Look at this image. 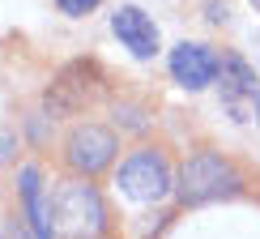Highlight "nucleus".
Segmentation results:
<instances>
[{"mask_svg":"<svg viewBox=\"0 0 260 239\" xmlns=\"http://www.w3.org/2000/svg\"><path fill=\"white\" fill-rule=\"evenodd\" d=\"M179 201L183 205H209V201H226L243 188L239 171L231 167L222 154H192L188 162L179 167Z\"/></svg>","mask_w":260,"mask_h":239,"instance_id":"obj_1","label":"nucleus"},{"mask_svg":"<svg viewBox=\"0 0 260 239\" xmlns=\"http://www.w3.org/2000/svg\"><path fill=\"white\" fill-rule=\"evenodd\" d=\"M51 222H56V235H64V239H99L107 231V205L99 197V188L85 180L64 184L56 192Z\"/></svg>","mask_w":260,"mask_h":239,"instance_id":"obj_2","label":"nucleus"},{"mask_svg":"<svg viewBox=\"0 0 260 239\" xmlns=\"http://www.w3.org/2000/svg\"><path fill=\"white\" fill-rule=\"evenodd\" d=\"M120 188L128 192L133 201L141 205H154L171 192V171H167V158L158 150H137L133 158L120 167Z\"/></svg>","mask_w":260,"mask_h":239,"instance_id":"obj_3","label":"nucleus"},{"mask_svg":"<svg viewBox=\"0 0 260 239\" xmlns=\"http://www.w3.org/2000/svg\"><path fill=\"white\" fill-rule=\"evenodd\" d=\"M115 150H120V141H115L111 128H103V124H81V128H73L64 154H69V167L77 171V175H99V171L111 167Z\"/></svg>","mask_w":260,"mask_h":239,"instance_id":"obj_4","label":"nucleus"},{"mask_svg":"<svg viewBox=\"0 0 260 239\" xmlns=\"http://www.w3.org/2000/svg\"><path fill=\"white\" fill-rule=\"evenodd\" d=\"M94 64H85V60H73L69 69H60V77L47 85V94H43V107H47V115H73V111H81L85 99H90V90H94Z\"/></svg>","mask_w":260,"mask_h":239,"instance_id":"obj_5","label":"nucleus"},{"mask_svg":"<svg viewBox=\"0 0 260 239\" xmlns=\"http://www.w3.org/2000/svg\"><path fill=\"white\" fill-rule=\"evenodd\" d=\"M218 56H213L205 43H179L171 51V77H175L183 90H205L213 77H218Z\"/></svg>","mask_w":260,"mask_h":239,"instance_id":"obj_6","label":"nucleus"},{"mask_svg":"<svg viewBox=\"0 0 260 239\" xmlns=\"http://www.w3.org/2000/svg\"><path fill=\"white\" fill-rule=\"evenodd\" d=\"M111 30H115V39H120L137 60H149L158 51V26H154V17L141 13L137 5L115 9V13H111Z\"/></svg>","mask_w":260,"mask_h":239,"instance_id":"obj_7","label":"nucleus"},{"mask_svg":"<svg viewBox=\"0 0 260 239\" xmlns=\"http://www.w3.org/2000/svg\"><path fill=\"white\" fill-rule=\"evenodd\" d=\"M17 188H21V205H26V222L35 239H56V222H51V201L43 192V175L39 167H21L17 171Z\"/></svg>","mask_w":260,"mask_h":239,"instance_id":"obj_8","label":"nucleus"},{"mask_svg":"<svg viewBox=\"0 0 260 239\" xmlns=\"http://www.w3.org/2000/svg\"><path fill=\"white\" fill-rule=\"evenodd\" d=\"M218 73H222V99H226V107H231V115L247 120L243 115V99L256 103V69L247 60H239V56H226L218 64Z\"/></svg>","mask_w":260,"mask_h":239,"instance_id":"obj_9","label":"nucleus"},{"mask_svg":"<svg viewBox=\"0 0 260 239\" xmlns=\"http://www.w3.org/2000/svg\"><path fill=\"white\" fill-rule=\"evenodd\" d=\"M56 5H60L69 17H85L90 9H99V0H56Z\"/></svg>","mask_w":260,"mask_h":239,"instance_id":"obj_10","label":"nucleus"},{"mask_svg":"<svg viewBox=\"0 0 260 239\" xmlns=\"http://www.w3.org/2000/svg\"><path fill=\"white\" fill-rule=\"evenodd\" d=\"M0 239H26V235H21V231H17V226H9V231H5V235H0Z\"/></svg>","mask_w":260,"mask_h":239,"instance_id":"obj_11","label":"nucleus"},{"mask_svg":"<svg viewBox=\"0 0 260 239\" xmlns=\"http://www.w3.org/2000/svg\"><path fill=\"white\" fill-rule=\"evenodd\" d=\"M256 115H260V94H256Z\"/></svg>","mask_w":260,"mask_h":239,"instance_id":"obj_12","label":"nucleus"},{"mask_svg":"<svg viewBox=\"0 0 260 239\" xmlns=\"http://www.w3.org/2000/svg\"><path fill=\"white\" fill-rule=\"evenodd\" d=\"M252 5H256V9H260V0H252Z\"/></svg>","mask_w":260,"mask_h":239,"instance_id":"obj_13","label":"nucleus"}]
</instances>
